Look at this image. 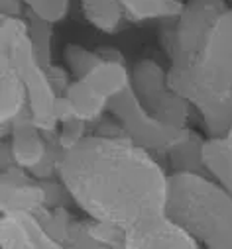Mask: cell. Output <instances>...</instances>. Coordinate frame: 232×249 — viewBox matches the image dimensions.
I'll return each instance as SVG.
<instances>
[{
  "label": "cell",
  "instance_id": "cell-1",
  "mask_svg": "<svg viewBox=\"0 0 232 249\" xmlns=\"http://www.w3.org/2000/svg\"><path fill=\"white\" fill-rule=\"evenodd\" d=\"M59 178L85 216L126 231L165 214L169 171L128 136L89 134L67 151Z\"/></svg>",
  "mask_w": 232,
  "mask_h": 249
},
{
  "label": "cell",
  "instance_id": "cell-2",
  "mask_svg": "<svg viewBox=\"0 0 232 249\" xmlns=\"http://www.w3.org/2000/svg\"><path fill=\"white\" fill-rule=\"evenodd\" d=\"M165 214L201 247L232 249V195L211 175L169 173Z\"/></svg>",
  "mask_w": 232,
  "mask_h": 249
},
{
  "label": "cell",
  "instance_id": "cell-3",
  "mask_svg": "<svg viewBox=\"0 0 232 249\" xmlns=\"http://www.w3.org/2000/svg\"><path fill=\"white\" fill-rule=\"evenodd\" d=\"M169 83L195 112L232 102V8L228 6L211 28L201 49L185 67H169Z\"/></svg>",
  "mask_w": 232,
  "mask_h": 249
},
{
  "label": "cell",
  "instance_id": "cell-4",
  "mask_svg": "<svg viewBox=\"0 0 232 249\" xmlns=\"http://www.w3.org/2000/svg\"><path fill=\"white\" fill-rule=\"evenodd\" d=\"M226 8V0H189L177 20L161 24V43L169 67H185L189 63Z\"/></svg>",
  "mask_w": 232,
  "mask_h": 249
},
{
  "label": "cell",
  "instance_id": "cell-5",
  "mask_svg": "<svg viewBox=\"0 0 232 249\" xmlns=\"http://www.w3.org/2000/svg\"><path fill=\"white\" fill-rule=\"evenodd\" d=\"M132 89L144 108L177 128H187L193 104L169 83V73L154 59H140L132 67Z\"/></svg>",
  "mask_w": 232,
  "mask_h": 249
},
{
  "label": "cell",
  "instance_id": "cell-6",
  "mask_svg": "<svg viewBox=\"0 0 232 249\" xmlns=\"http://www.w3.org/2000/svg\"><path fill=\"white\" fill-rule=\"evenodd\" d=\"M108 112L122 124L124 134L132 142H136L138 145H142L157 157H163L165 151L179 140V136L185 130L171 126V124L150 114L136 96L132 87L126 92L108 100Z\"/></svg>",
  "mask_w": 232,
  "mask_h": 249
},
{
  "label": "cell",
  "instance_id": "cell-7",
  "mask_svg": "<svg viewBox=\"0 0 232 249\" xmlns=\"http://www.w3.org/2000/svg\"><path fill=\"white\" fill-rule=\"evenodd\" d=\"M47 208L49 202L43 180L18 165L0 171V212L41 214Z\"/></svg>",
  "mask_w": 232,
  "mask_h": 249
},
{
  "label": "cell",
  "instance_id": "cell-8",
  "mask_svg": "<svg viewBox=\"0 0 232 249\" xmlns=\"http://www.w3.org/2000/svg\"><path fill=\"white\" fill-rule=\"evenodd\" d=\"M26 83L28 90V110L36 126L45 136H55L59 130V122L55 118V100L57 92L53 90L45 67L39 63V59L34 57L20 67H16Z\"/></svg>",
  "mask_w": 232,
  "mask_h": 249
},
{
  "label": "cell",
  "instance_id": "cell-9",
  "mask_svg": "<svg viewBox=\"0 0 232 249\" xmlns=\"http://www.w3.org/2000/svg\"><path fill=\"white\" fill-rule=\"evenodd\" d=\"M201 243L179 222L161 214L159 218L128 230L124 249H197Z\"/></svg>",
  "mask_w": 232,
  "mask_h": 249
},
{
  "label": "cell",
  "instance_id": "cell-10",
  "mask_svg": "<svg viewBox=\"0 0 232 249\" xmlns=\"http://www.w3.org/2000/svg\"><path fill=\"white\" fill-rule=\"evenodd\" d=\"M0 247L2 249H57L61 247L47 231L38 214L2 212L0 216Z\"/></svg>",
  "mask_w": 232,
  "mask_h": 249
},
{
  "label": "cell",
  "instance_id": "cell-11",
  "mask_svg": "<svg viewBox=\"0 0 232 249\" xmlns=\"http://www.w3.org/2000/svg\"><path fill=\"white\" fill-rule=\"evenodd\" d=\"M2 138L8 142L14 165L30 173L43 161L49 147V138L34 124L30 110L20 114L8 126H2Z\"/></svg>",
  "mask_w": 232,
  "mask_h": 249
},
{
  "label": "cell",
  "instance_id": "cell-12",
  "mask_svg": "<svg viewBox=\"0 0 232 249\" xmlns=\"http://www.w3.org/2000/svg\"><path fill=\"white\" fill-rule=\"evenodd\" d=\"M124 237H126V230L87 216L85 220H73L67 247L124 249Z\"/></svg>",
  "mask_w": 232,
  "mask_h": 249
},
{
  "label": "cell",
  "instance_id": "cell-13",
  "mask_svg": "<svg viewBox=\"0 0 232 249\" xmlns=\"http://www.w3.org/2000/svg\"><path fill=\"white\" fill-rule=\"evenodd\" d=\"M207 138H203L201 132L193 128H185L179 140L173 143L165 155H163V165L169 173H203L209 175L205 159H203V149H205Z\"/></svg>",
  "mask_w": 232,
  "mask_h": 249
},
{
  "label": "cell",
  "instance_id": "cell-14",
  "mask_svg": "<svg viewBox=\"0 0 232 249\" xmlns=\"http://www.w3.org/2000/svg\"><path fill=\"white\" fill-rule=\"evenodd\" d=\"M28 110V90L22 73L0 59V126H8Z\"/></svg>",
  "mask_w": 232,
  "mask_h": 249
},
{
  "label": "cell",
  "instance_id": "cell-15",
  "mask_svg": "<svg viewBox=\"0 0 232 249\" xmlns=\"http://www.w3.org/2000/svg\"><path fill=\"white\" fill-rule=\"evenodd\" d=\"M85 81L108 100L126 92L132 87V69L126 61L120 59H102L100 63L85 77Z\"/></svg>",
  "mask_w": 232,
  "mask_h": 249
},
{
  "label": "cell",
  "instance_id": "cell-16",
  "mask_svg": "<svg viewBox=\"0 0 232 249\" xmlns=\"http://www.w3.org/2000/svg\"><path fill=\"white\" fill-rule=\"evenodd\" d=\"M203 159L209 175L232 195V128L220 136H207Z\"/></svg>",
  "mask_w": 232,
  "mask_h": 249
},
{
  "label": "cell",
  "instance_id": "cell-17",
  "mask_svg": "<svg viewBox=\"0 0 232 249\" xmlns=\"http://www.w3.org/2000/svg\"><path fill=\"white\" fill-rule=\"evenodd\" d=\"M126 20L134 24L171 22L177 20L185 8L183 0H120Z\"/></svg>",
  "mask_w": 232,
  "mask_h": 249
},
{
  "label": "cell",
  "instance_id": "cell-18",
  "mask_svg": "<svg viewBox=\"0 0 232 249\" xmlns=\"http://www.w3.org/2000/svg\"><path fill=\"white\" fill-rule=\"evenodd\" d=\"M65 94L73 102L77 118L85 120L87 124L100 122L108 112V98L98 94L85 79H73Z\"/></svg>",
  "mask_w": 232,
  "mask_h": 249
},
{
  "label": "cell",
  "instance_id": "cell-19",
  "mask_svg": "<svg viewBox=\"0 0 232 249\" xmlns=\"http://www.w3.org/2000/svg\"><path fill=\"white\" fill-rule=\"evenodd\" d=\"M85 20L102 34H116L128 22L120 0H81Z\"/></svg>",
  "mask_w": 232,
  "mask_h": 249
},
{
  "label": "cell",
  "instance_id": "cell-20",
  "mask_svg": "<svg viewBox=\"0 0 232 249\" xmlns=\"http://www.w3.org/2000/svg\"><path fill=\"white\" fill-rule=\"evenodd\" d=\"M63 57H65V65L71 71L73 79H85L104 59L100 49L93 51V49H87L77 43H69L63 51Z\"/></svg>",
  "mask_w": 232,
  "mask_h": 249
},
{
  "label": "cell",
  "instance_id": "cell-21",
  "mask_svg": "<svg viewBox=\"0 0 232 249\" xmlns=\"http://www.w3.org/2000/svg\"><path fill=\"white\" fill-rule=\"evenodd\" d=\"M24 18L28 20V26H30V36H32V41L36 45V53H38V59L43 67H49L51 65V39H53V24L41 20L39 16H36L28 6H26V14Z\"/></svg>",
  "mask_w": 232,
  "mask_h": 249
},
{
  "label": "cell",
  "instance_id": "cell-22",
  "mask_svg": "<svg viewBox=\"0 0 232 249\" xmlns=\"http://www.w3.org/2000/svg\"><path fill=\"white\" fill-rule=\"evenodd\" d=\"M39 220L45 224L47 231L55 237V241L59 243L61 247H67L69 241V230L73 224V216L69 214L67 206H55V208H47L41 214H38Z\"/></svg>",
  "mask_w": 232,
  "mask_h": 249
},
{
  "label": "cell",
  "instance_id": "cell-23",
  "mask_svg": "<svg viewBox=\"0 0 232 249\" xmlns=\"http://www.w3.org/2000/svg\"><path fill=\"white\" fill-rule=\"evenodd\" d=\"M24 2L36 16L53 26L57 22H63L71 8V0H24Z\"/></svg>",
  "mask_w": 232,
  "mask_h": 249
},
{
  "label": "cell",
  "instance_id": "cell-24",
  "mask_svg": "<svg viewBox=\"0 0 232 249\" xmlns=\"http://www.w3.org/2000/svg\"><path fill=\"white\" fill-rule=\"evenodd\" d=\"M87 130H89V124L85 120L75 118V120L59 124V130H57V134H55V140H57V143H59L65 151H69V149L79 145L89 136Z\"/></svg>",
  "mask_w": 232,
  "mask_h": 249
},
{
  "label": "cell",
  "instance_id": "cell-25",
  "mask_svg": "<svg viewBox=\"0 0 232 249\" xmlns=\"http://www.w3.org/2000/svg\"><path fill=\"white\" fill-rule=\"evenodd\" d=\"M45 71H47V77H49V83H51L53 90L57 94H65L69 85H71V77H73L71 71H67L61 65H53V63L49 67H45Z\"/></svg>",
  "mask_w": 232,
  "mask_h": 249
},
{
  "label": "cell",
  "instance_id": "cell-26",
  "mask_svg": "<svg viewBox=\"0 0 232 249\" xmlns=\"http://www.w3.org/2000/svg\"><path fill=\"white\" fill-rule=\"evenodd\" d=\"M55 118H57V122H59V124L77 118L75 108H73V102L69 100L67 94H57V100H55Z\"/></svg>",
  "mask_w": 232,
  "mask_h": 249
},
{
  "label": "cell",
  "instance_id": "cell-27",
  "mask_svg": "<svg viewBox=\"0 0 232 249\" xmlns=\"http://www.w3.org/2000/svg\"><path fill=\"white\" fill-rule=\"evenodd\" d=\"M26 14L24 0H0V16H16L22 18Z\"/></svg>",
  "mask_w": 232,
  "mask_h": 249
}]
</instances>
